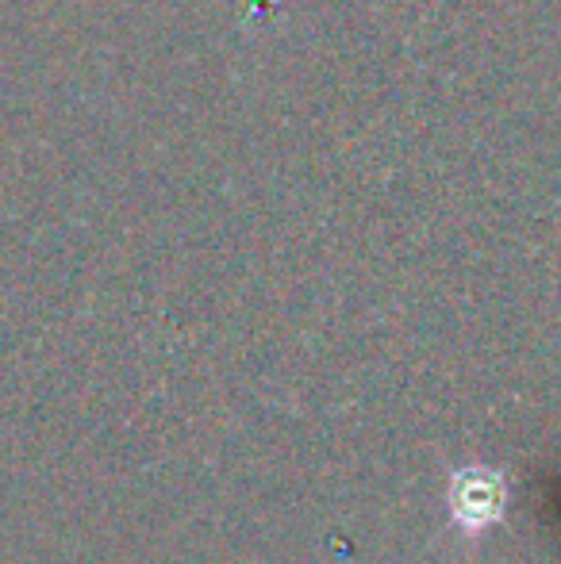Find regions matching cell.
<instances>
[{
  "label": "cell",
  "mask_w": 561,
  "mask_h": 564,
  "mask_svg": "<svg viewBox=\"0 0 561 564\" xmlns=\"http://www.w3.org/2000/svg\"><path fill=\"white\" fill-rule=\"evenodd\" d=\"M500 507V491L493 488V480H481V476H470L465 480V488L454 491V511L462 514L465 522H485L488 514Z\"/></svg>",
  "instance_id": "6da1fadb"
}]
</instances>
